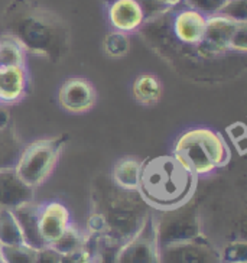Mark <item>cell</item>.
Segmentation results:
<instances>
[{
  "label": "cell",
  "mask_w": 247,
  "mask_h": 263,
  "mask_svg": "<svg viewBox=\"0 0 247 263\" xmlns=\"http://www.w3.org/2000/svg\"><path fill=\"white\" fill-rule=\"evenodd\" d=\"M227 135L230 136L232 142L236 145L240 155L244 154V146H246V126L241 122H236L232 126L227 127Z\"/></svg>",
  "instance_id": "cell-29"
},
{
  "label": "cell",
  "mask_w": 247,
  "mask_h": 263,
  "mask_svg": "<svg viewBox=\"0 0 247 263\" xmlns=\"http://www.w3.org/2000/svg\"><path fill=\"white\" fill-rule=\"evenodd\" d=\"M97 91L87 78L71 77L65 80L58 90V103L64 110L81 115L94 107Z\"/></svg>",
  "instance_id": "cell-10"
},
{
  "label": "cell",
  "mask_w": 247,
  "mask_h": 263,
  "mask_svg": "<svg viewBox=\"0 0 247 263\" xmlns=\"http://www.w3.org/2000/svg\"><path fill=\"white\" fill-rule=\"evenodd\" d=\"M38 210L39 204L35 200L28 204H24L21 207L13 210L17 223L21 226V230L24 234L25 243L35 249L45 248L47 245L41 239V234L38 230Z\"/></svg>",
  "instance_id": "cell-15"
},
{
  "label": "cell",
  "mask_w": 247,
  "mask_h": 263,
  "mask_svg": "<svg viewBox=\"0 0 247 263\" xmlns=\"http://www.w3.org/2000/svg\"><path fill=\"white\" fill-rule=\"evenodd\" d=\"M130 49L131 41L129 33L113 29L103 39V51L108 58H113V60L123 58L130 52Z\"/></svg>",
  "instance_id": "cell-21"
},
{
  "label": "cell",
  "mask_w": 247,
  "mask_h": 263,
  "mask_svg": "<svg viewBox=\"0 0 247 263\" xmlns=\"http://www.w3.org/2000/svg\"><path fill=\"white\" fill-rule=\"evenodd\" d=\"M159 263H223L220 249L204 236L159 248Z\"/></svg>",
  "instance_id": "cell-9"
},
{
  "label": "cell",
  "mask_w": 247,
  "mask_h": 263,
  "mask_svg": "<svg viewBox=\"0 0 247 263\" xmlns=\"http://www.w3.org/2000/svg\"><path fill=\"white\" fill-rule=\"evenodd\" d=\"M155 216L159 248L202 236L200 211L191 200L177 209L159 211Z\"/></svg>",
  "instance_id": "cell-7"
},
{
  "label": "cell",
  "mask_w": 247,
  "mask_h": 263,
  "mask_svg": "<svg viewBox=\"0 0 247 263\" xmlns=\"http://www.w3.org/2000/svg\"><path fill=\"white\" fill-rule=\"evenodd\" d=\"M26 52L16 41L0 36V68L26 67Z\"/></svg>",
  "instance_id": "cell-20"
},
{
  "label": "cell",
  "mask_w": 247,
  "mask_h": 263,
  "mask_svg": "<svg viewBox=\"0 0 247 263\" xmlns=\"http://www.w3.org/2000/svg\"><path fill=\"white\" fill-rule=\"evenodd\" d=\"M131 94L139 104L145 106V107H154L162 99V81L154 74L143 72L133 81Z\"/></svg>",
  "instance_id": "cell-16"
},
{
  "label": "cell",
  "mask_w": 247,
  "mask_h": 263,
  "mask_svg": "<svg viewBox=\"0 0 247 263\" xmlns=\"http://www.w3.org/2000/svg\"><path fill=\"white\" fill-rule=\"evenodd\" d=\"M70 226L71 213L65 204L56 200L39 204L38 230L47 246L60 239Z\"/></svg>",
  "instance_id": "cell-11"
},
{
  "label": "cell",
  "mask_w": 247,
  "mask_h": 263,
  "mask_svg": "<svg viewBox=\"0 0 247 263\" xmlns=\"http://www.w3.org/2000/svg\"><path fill=\"white\" fill-rule=\"evenodd\" d=\"M227 0H182V3L188 8L200 12L204 16L217 15Z\"/></svg>",
  "instance_id": "cell-26"
},
{
  "label": "cell",
  "mask_w": 247,
  "mask_h": 263,
  "mask_svg": "<svg viewBox=\"0 0 247 263\" xmlns=\"http://www.w3.org/2000/svg\"><path fill=\"white\" fill-rule=\"evenodd\" d=\"M217 15L236 22H247V0H227Z\"/></svg>",
  "instance_id": "cell-25"
},
{
  "label": "cell",
  "mask_w": 247,
  "mask_h": 263,
  "mask_svg": "<svg viewBox=\"0 0 247 263\" xmlns=\"http://www.w3.org/2000/svg\"><path fill=\"white\" fill-rule=\"evenodd\" d=\"M150 207L138 191L117 186L111 178L99 175L91 184L88 237L119 248L145 223Z\"/></svg>",
  "instance_id": "cell-3"
},
{
  "label": "cell",
  "mask_w": 247,
  "mask_h": 263,
  "mask_svg": "<svg viewBox=\"0 0 247 263\" xmlns=\"http://www.w3.org/2000/svg\"><path fill=\"white\" fill-rule=\"evenodd\" d=\"M35 200V188L16 174L15 168L0 171V207L15 210Z\"/></svg>",
  "instance_id": "cell-13"
},
{
  "label": "cell",
  "mask_w": 247,
  "mask_h": 263,
  "mask_svg": "<svg viewBox=\"0 0 247 263\" xmlns=\"http://www.w3.org/2000/svg\"><path fill=\"white\" fill-rule=\"evenodd\" d=\"M10 126V111L6 104H0V129Z\"/></svg>",
  "instance_id": "cell-31"
},
{
  "label": "cell",
  "mask_w": 247,
  "mask_h": 263,
  "mask_svg": "<svg viewBox=\"0 0 247 263\" xmlns=\"http://www.w3.org/2000/svg\"><path fill=\"white\" fill-rule=\"evenodd\" d=\"M107 6V17L115 31L136 33L147 21L139 0H103Z\"/></svg>",
  "instance_id": "cell-12"
},
{
  "label": "cell",
  "mask_w": 247,
  "mask_h": 263,
  "mask_svg": "<svg viewBox=\"0 0 247 263\" xmlns=\"http://www.w3.org/2000/svg\"><path fill=\"white\" fill-rule=\"evenodd\" d=\"M0 36L16 41L26 54L58 64L71 51V29L56 12L35 0H10L0 15Z\"/></svg>",
  "instance_id": "cell-2"
},
{
  "label": "cell",
  "mask_w": 247,
  "mask_h": 263,
  "mask_svg": "<svg viewBox=\"0 0 247 263\" xmlns=\"http://www.w3.org/2000/svg\"><path fill=\"white\" fill-rule=\"evenodd\" d=\"M68 140L70 136L62 133L24 145L15 165L16 174L32 188L42 185L54 172Z\"/></svg>",
  "instance_id": "cell-6"
},
{
  "label": "cell",
  "mask_w": 247,
  "mask_h": 263,
  "mask_svg": "<svg viewBox=\"0 0 247 263\" xmlns=\"http://www.w3.org/2000/svg\"><path fill=\"white\" fill-rule=\"evenodd\" d=\"M87 241H88V237L71 224L61 237L55 240L54 243H51L49 246L54 250H56L60 255H67V253H71V252H75L78 249L84 248Z\"/></svg>",
  "instance_id": "cell-23"
},
{
  "label": "cell",
  "mask_w": 247,
  "mask_h": 263,
  "mask_svg": "<svg viewBox=\"0 0 247 263\" xmlns=\"http://www.w3.org/2000/svg\"><path fill=\"white\" fill-rule=\"evenodd\" d=\"M140 171H142V161L138 158L126 156L115 163L110 178L117 186H120L123 190L138 191Z\"/></svg>",
  "instance_id": "cell-17"
},
{
  "label": "cell",
  "mask_w": 247,
  "mask_h": 263,
  "mask_svg": "<svg viewBox=\"0 0 247 263\" xmlns=\"http://www.w3.org/2000/svg\"><path fill=\"white\" fill-rule=\"evenodd\" d=\"M61 255L51 248V246H45V248L39 249L38 259L36 263H60Z\"/></svg>",
  "instance_id": "cell-30"
},
{
  "label": "cell",
  "mask_w": 247,
  "mask_h": 263,
  "mask_svg": "<svg viewBox=\"0 0 247 263\" xmlns=\"http://www.w3.org/2000/svg\"><path fill=\"white\" fill-rule=\"evenodd\" d=\"M60 263H97L96 252L90 246V239L84 248L67 253V255H61Z\"/></svg>",
  "instance_id": "cell-27"
},
{
  "label": "cell",
  "mask_w": 247,
  "mask_h": 263,
  "mask_svg": "<svg viewBox=\"0 0 247 263\" xmlns=\"http://www.w3.org/2000/svg\"><path fill=\"white\" fill-rule=\"evenodd\" d=\"M207 16L182 2L147 19L136 33L177 76L200 85L233 83L247 71V57H224L205 42Z\"/></svg>",
  "instance_id": "cell-1"
},
{
  "label": "cell",
  "mask_w": 247,
  "mask_h": 263,
  "mask_svg": "<svg viewBox=\"0 0 247 263\" xmlns=\"http://www.w3.org/2000/svg\"><path fill=\"white\" fill-rule=\"evenodd\" d=\"M162 2H165L166 5H169V6H175V5H178V3H181L182 0H162Z\"/></svg>",
  "instance_id": "cell-32"
},
{
  "label": "cell",
  "mask_w": 247,
  "mask_h": 263,
  "mask_svg": "<svg viewBox=\"0 0 247 263\" xmlns=\"http://www.w3.org/2000/svg\"><path fill=\"white\" fill-rule=\"evenodd\" d=\"M115 263H159V243L152 211L139 230L117 248Z\"/></svg>",
  "instance_id": "cell-8"
},
{
  "label": "cell",
  "mask_w": 247,
  "mask_h": 263,
  "mask_svg": "<svg viewBox=\"0 0 247 263\" xmlns=\"http://www.w3.org/2000/svg\"><path fill=\"white\" fill-rule=\"evenodd\" d=\"M172 156L200 178L229 165L232 154L220 132L210 127H191L177 139Z\"/></svg>",
  "instance_id": "cell-5"
},
{
  "label": "cell",
  "mask_w": 247,
  "mask_h": 263,
  "mask_svg": "<svg viewBox=\"0 0 247 263\" xmlns=\"http://www.w3.org/2000/svg\"><path fill=\"white\" fill-rule=\"evenodd\" d=\"M230 48L234 52L247 54V22H240L230 39Z\"/></svg>",
  "instance_id": "cell-28"
},
{
  "label": "cell",
  "mask_w": 247,
  "mask_h": 263,
  "mask_svg": "<svg viewBox=\"0 0 247 263\" xmlns=\"http://www.w3.org/2000/svg\"><path fill=\"white\" fill-rule=\"evenodd\" d=\"M24 145L12 126L0 129V171L15 168Z\"/></svg>",
  "instance_id": "cell-18"
},
{
  "label": "cell",
  "mask_w": 247,
  "mask_h": 263,
  "mask_svg": "<svg viewBox=\"0 0 247 263\" xmlns=\"http://www.w3.org/2000/svg\"><path fill=\"white\" fill-rule=\"evenodd\" d=\"M198 178L170 155H158L142 161L138 193L156 211L177 209L193 198Z\"/></svg>",
  "instance_id": "cell-4"
},
{
  "label": "cell",
  "mask_w": 247,
  "mask_h": 263,
  "mask_svg": "<svg viewBox=\"0 0 247 263\" xmlns=\"http://www.w3.org/2000/svg\"><path fill=\"white\" fill-rule=\"evenodd\" d=\"M28 71L26 67H5L0 68V103L13 104L28 93Z\"/></svg>",
  "instance_id": "cell-14"
},
{
  "label": "cell",
  "mask_w": 247,
  "mask_h": 263,
  "mask_svg": "<svg viewBox=\"0 0 247 263\" xmlns=\"http://www.w3.org/2000/svg\"><path fill=\"white\" fill-rule=\"evenodd\" d=\"M19 243H25V239L13 210L0 207V246Z\"/></svg>",
  "instance_id": "cell-19"
},
{
  "label": "cell",
  "mask_w": 247,
  "mask_h": 263,
  "mask_svg": "<svg viewBox=\"0 0 247 263\" xmlns=\"http://www.w3.org/2000/svg\"><path fill=\"white\" fill-rule=\"evenodd\" d=\"M223 263H246L247 243L244 240H234L224 246L221 250Z\"/></svg>",
  "instance_id": "cell-24"
},
{
  "label": "cell",
  "mask_w": 247,
  "mask_h": 263,
  "mask_svg": "<svg viewBox=\"0 0 247 263\" xmlns=\"http://www.w3.org/2000/svg\"><path fill=\"white\" fill-rule=\"evenodd\" d=\"M38 252L26 243L0 246V263H36Z\"/></svg>",
  "instance_id": "cell-22"
}]
</instances>
